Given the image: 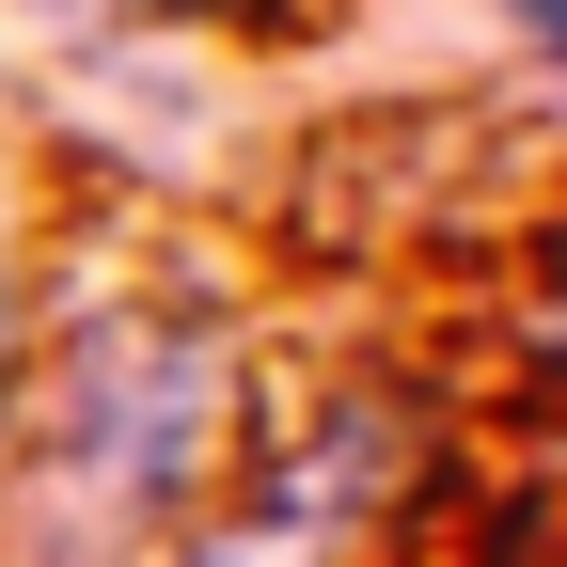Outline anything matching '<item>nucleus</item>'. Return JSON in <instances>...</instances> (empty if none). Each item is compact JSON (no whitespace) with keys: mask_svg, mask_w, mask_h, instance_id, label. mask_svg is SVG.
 <instances>
[{"mask_svg":"<svg viewBox=\"0 0 567 567\" xmlns=\"http://www.w3.org/2000/svg\"><path fill=\"white\" fill-rule=\"evenodd\" d=\"M0 363H17V268H0Z\"/></svg>","mask_w":567,"mask_h":567,"instance_id":"20e7f679","label":"nucleus"},{"mask_svg":"<svg viewBox=\"0 0 567 567\" xmlns=\"http://www.w3.org/2000/svg\"><path fill=\"white\" fill-rule=\"evenodd\" d=\"M520 32H536V48H551V63H567V0H520Z\"/></svg>","mask_w":567,"mask_h":567,"instance_id":"7ed1b4c3","label":"nucleus"},{"mask_svg":"<svg viewBox=\"0 0 567 567\" xmlns=\"http://www.w3.org/2000/svg\"><path fill=\"white\" fill-rule=\"evenodd\" d=\"M379 473H394V425H379V410H347L331 442L284 473V505H268V520H237L205 567H331V551H347V520L379 505Z\"/></svg>","mask_w":567,"mask_h":567,"instance_id":"f03ea898","label":"nucleus"},{"mask_svg":"<svg viewBox=\"0 0 567 567\" xmlns=\"http://www.w3.org/2000/svg\"><path fill=\"white\" fill-rule=\"evenodd\" d=\"M205 425H221V347L174 331V316H95L80 363H63V410H48L63 551H111L142 520H174L189 473H205Z\"/></svg>","mask_w":567,"mask_h":567,"instance_id":"f257e3e1","label":"nucleus"}]
</instances>
